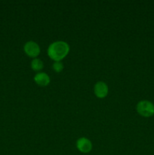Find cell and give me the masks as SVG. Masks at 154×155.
Segmentation results:
<instances>
[{"mask_svg": "<svg viewBox=\"0 0 154 155\" xmlns=\"http://www.w3.org/2000/svg\"><path fill=\"white\" fill-rule=\"evenodd\" d=\"M44 64L41 59L34 58L31 62V68L33 71H39L43 68Z\"/></svg>", "mask_w": 154, "mask_h": 155, "instance_id": "52a82bcc", "label": "cell"}, {"mask_svg": "<svg viewBox=\"0 0 154 155\" xmlns=\"http://www.w3.org/2000/svg\"><path fill=\"white\" fill-rule=\"evenodd\" d=\"M69 45L64 41H56L52 42L48 48V54L54 61H60L68 54Z\"/></svg>", "mask_w": 154, "mask_h": 155, "instance_id": "6da1fadb", "label": "cell"}, {"mask_svg": "<svg viewBox=\"0 0 154 155\" xmlns=\"http://www.w3.org/2000/svg\"><path fill=\"white\" fill-rule=\"evenodd\" d=\"M108 86L104 82L99 81L95 85L94 92L95 95L99 98H104L108 94Z\"/></svg>", "mask_w": 154, "mask_h": 155, "instance_id": "5b68a950", "label": "cell"}, {"mask_svg": "<svg viewBox=\"0 0 154 155\" xmlns=\"http://www.w3.org/2000/svg\"><path fill=\"white\" fill-rule=\"evenodd\" d=\"M24 50L26 54L29 57L36 58L38 55L40 54V47L34 41H28L24 44Z\"/></svg>", "mask_w": 154, "mask_h": 155, "instance_id": "3957f363", "label": "cell"}, {"mask_svg": "<svg viewBox=\"0 0 154 155\" xmlns=\"http://www.w3.org/2000/svg\"><path fill=\"white\" fill-rule=\"evenodd\" d=\"M76 148L82 153H88L92 149L91 142L85 137H82L77 140Z\"/></svg>", "mask_w": 154, "mask_h": 155, "instance_id": "277c9868", "label": "cell"}, {"mask_svg": "<svg viewBox=\"0 0 154 155\" xmlns=\"http://www.w3.org/2000/svg\"><path fill=\"white\" fill-rule=\"evenodd\" d=\"M52 68L57 73L61 72L63 70V64L61 61H54L52 64Z\"/></svg>", "mask_w": 154, "mask_h": 155, "instance_id": "ba28073f", "label": "cell"}, {"mask_svg": "<svg viewBox=\"0 0 154 155\" xmlns=\"http://www.w3.org/2000/svg\"><path fill=\"white\" fill-rule=\"evenodd\" d=\"M34 81L40 86H46L50 83V77L44 72L38 73L35 75Z\"/></svg>", "mask_w": 154, "mask_h": 155, "instance_id": "8992f818", "label": "cell"}, {"mask_svg": "<svg viewBox=\"0 0 154 155\" xmlns=\"http://www.w3.org/2000/svg\"><path fill=\"white\" fill-rule=\"evenodd\" d=\"M137 113L145 117H149L154 114V104L148 100H142L136 106Z\"/></svg>", "mask_w": 154, "mask_h": 155, "instance_id": "7a4b0ae2", "label": "cell"}]
</instances>
